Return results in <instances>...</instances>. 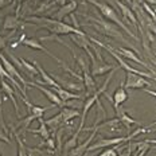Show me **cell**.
<instances>
[{"label":"cell","mask_w":156,"mask_h":156,"mask_svg":"<svg viewBox=\"0 0 156 156\" xmlns=\"http://www.w3.org/2000/svg\"><path fill=\"white\" fill-rule=\"evenodd\" d=\"M28 22L37 24V28H46L51 32L53 35H70V34H77V35H86L85 32L80 28L74 27L71 24H66L62 20H57L54 18H44V16H30L27 18Z\"/></svg>","instance_id":"obj_1"},{"label":"cell","mask_w":156,"mask_h":156,"mask_svg":"<svg viewBox=\"0 0 156 156\" xmlns=\"http://www.w3.org/2000/svg\"><path fill=\"white\" fill-rule=\"evenodd\" d=\"M85 2L90 3V4H93L94 7H96L100 12H101L102 16H104V18H105L108 22H110V23H115L117 27H120L122 31H125L131 38H133L135 41H139V38L136 37V35L131 31V28H129L126 24H124V22L120 19V16H119V14H117V11H115V8H112L109 4H106V3L98 2V0H85Z\"/></svg>","instance_id":"obj_2"},{"label":"cell","mask_w":156,"mask_h":156,"mask_svg":"<svg viewBox=\"0 0 156 156\" xmlns=\"http://www.w3.org/2000/svg\"><path fill=\"white\" fill-rule=\"evenodd\" d=\"M83 16H85L86 19H89L90 22H93V23H97V24H93V26L101 32V34L106 35V37H110L112 39H115V41H117V42H121V43L126 44L128 47H132V44L122 37V30H119V27H117L115 23L104 22V20H100V19L92 18V16H86L85 14H83Z\"/></svg>","instance_id":"obj_3"},{"label":"cell","mask_w":156,"mask_h":156,"mask_svg":"<svg viewBox=\"0 0 156 156\" xmlns=\"http://www.w3.org/2000/svg\"><path fill=\"white\" fill-rule=\"evenodd\" d=\"M85 53L89 55V59H90V74H92L93 77L104 76L105 73H108V71H110L113 67H115L113 65L105 62L102 58H97L90 48L85 50Z\"/></svg>","instance_id":"obj_4"},{"label":"cell","mask_w":156,"mask_h":156,"mask_svg":"<svg viewBox=\"0 0 156 156\" xmlns=\"http://www.w3.org/2000/svg\"><path fill=\"white\" fill-rule=\"evenodd\" d=\"M151 86V82L145 80L144 77L139 76L135 73H126L125 74V83L124 89H144V87Z\"/></svg>","instance_id":"obj_5"},{"label":"cell","mask_w":156,"mask_h":156,"mask_svg":"<svg viewBox=\"0 0 156 156\" xmlns=\"http://www.w3.org/2000/svg\"><path fill=\"white\" fill-rule=\"evenodd\" d=\"M0 63L3 65V67H4L5 70H7V73L9 74V76L14 77V78H16V80H18L19 82H20L24 87H27V86H28V81L26 80V78L20 74V71L18 70V67H16L15 65L12 63L7 57H4V55H3L2 53H0Z\"/></svg>","instance_id":"obj_6"},{"label":"cell","mask_w":156,"mask_h":156,"mask_svg":"<svg viewBox=\"0 0 156 156\" xmlns=\"http://www.w3.org/2000/svg\"><path fill=\"white\" fill-rule=\"evenodd\" d=\"M22 44H23V46H27V47H30V48H32V50H38V51H43V53H46L48 57H51L53 58V59L55 61V62H57L58 65H61V66H62V65L65 63L62 59H59V58L58 57H55V55L51 53L50 50H48L47 47H44L43 44L41 43V41H39V39H37V38H28V39H23V41H22Z\"/></svg>","instance_id":"obj_7"},{"label":"cell","mask_w":156,"mask_h":156,"mask_svg":"<svg viewBox=\"0 0 156 156\" xmlns=\"http://www.w3.org/2000/svg\"><path fill=\"white\" fill-rule=\"evenodd\" d=\"M28 86H32V87H35V89H38L39 92L43 94V96L46 97L50 102H53L55 106L63 108V101L59 98V97H58V94L55 93L53 89H47V87H44L43 85H39V83L34 82V81H28Z\"/></svg>","instance_id":"obj_8"},{"label":"cell","mask_w":156,"mask_h":156,"mask_svg":"<svg viewBox=\"0 0 156 156\" xmlns=\"http://www.w3.org/2000/svg\"><path fill=\"white\" fill-rule=\"evenodd\" d=\"M112 48L116 51L117 54L121 55L122 58H126V59H131V61H133V62H136L137 65H140V66L145 67L147 70H149V69L152 67L149 63H147V62H144L143 59H140V58H139V55L136 54L133 50H131V48H126V47H113V46H112Z\"/></svg>","instance_id":"obj_9"},{"label":"cell","mask_w":156,"mask_h":156,"mask_svg":"<svg viewBox=\"0 0 156 156\" xmlns=\"http://www.w3.org/2000/svg\"><path fill=\"white\" fill-rule=\"evenodd\" d=\"M115 112H116V117L119 119V121L121 122L122 125L126 128V131H131V126L132 125H140L139 124V121H136L135 119H132L131 116L126 113V110L122 108V105L117 106V108H115Z\"/></svg>","instance_id":"obj_10"},{"label":"cell","mask_w":156,"mask_h":156,"mask_svg":"<svg viewBox=\"0 0 156 156\" xmlns=\"http://www.w3.org/2000/svg\"><path fill=\"white\" fill-rule=\"evenodd\" d=\"M32 63L37 66V69H38V71H39V76H41V78H42V80H39V81H35L37 83H39V85H43V86L47 85V86H50V87H57L58 85H59V83H58L57 81L54 80L53 76H50L48 73H46V70L42 67V65L39 63L38 61H34Z\"/></svg>","instance_id":"obj_11"},{"label":"cell","mask_w":156,"mask_h":156,"mask_svg":"<svg viewBox=\"0 0 156 156\" xmlns=\"http://www.w3.org/2000/svg\"><path fill=\"white\" fill-rule=\"evenodd\" d=\"M96 135H97V131H96V129H93V131H92V135H90L85 141H82V143H80V144H77L76 147H74V148L69 152V154H67V156H85L86 151H87V147L92 144V141L94 140Z\"/></svg>","instance_id":"obj_12"},{"label":"cell","mask_w":156,"mask_h":156,"mask_svg":"<svg viewBox=\"0 0 156 156\" xmlns=\"http://www.w3.org/2000/svg\"><path fill=\"white\" fill-rule=\"evenodd\" d=\"M23 102L26 104V106H27V112L28 115H32L35 116V119H41L42 116L44 115V113L47 112V110L53 109V108H57L55 105H50V106H39V105H35V104H32L28 101V98H24L23 97Z\"/></svg>","instance_id":"obj_13"},{"label":"cell","mask_w":156,"mask_h":156,"mask_svg":"<svg viewBox=\"0 0 156 156\" xmlns=\"http://www.w3.org/2000/svg\"><path fill=\"white\" fill-rule=\"evenodd\" d=\"M115 4L120 8V11H121L122 16L129 20V23H132L136 28H139V22H137V18H136L135 12H133V9L129 8L124 2H121V0H115Z\"/></svg>","instance_id":"obj_14"},{"label":"cell","mask_w":156,"mask_h":156,"mask_svg":"<svg viewBox=\"0 0 156 156\" xmlns=\"http://www.w3.org/2000/svg\"><path fill=\"white\" fill-rule=\"evenodd\" d=\"M77 7H78V2H77V0H70L69 3L61 5V8L57 11L54 19H57V20H63L67 15L73 14V12L77 9Z\"/></svg>","instance_id":"obj_15"},{"label":"cell","mask_w":156,"mask_h":156,"mask_svg":"<svg viewBox=\"0 0 156 156\" xmlns=\"http://www.w3.org/2000/svg\"><path fill=\"white\" fill-rule=\"evenodd\" d=\"M23 24H26L23 20L19 19L18 14L16 15H7L3 20V30H9V31H16L19 27H22Z\"/></svg>","instance_id":"obj_16"},{"label":"cell","mask_w":156,"mask_h":156,"mask_svg":"<svg viewBox=\"0 0 156 156\" xmlns=\"http://www.w3.org/2000/svg\"><path fill=\"white\" fill-rule=\"evenodd\" d=\"M0 78H2V80H5V81H9V82H11L12 85H14L16 89H18L19 92H20V94L24 97V98H28V97H27V90H26V87L22 85V83L19 82V81L16 80V78H14V77L9 76V74L7 73V70H5L4 67H3V65H2V63H0Z\"/></svg>","instance_id":"obj_17"},{"label":"cell","mask_w":156,"mask_h":156,"mask_svg":"<svg viewBox=\"0 0 156 156\" xmlns=\"http://www.w3.org/2000/svg\"><path fill=\"white\" fill-rule=\"evenodd\" d=\"M0 85H2V90L4 92V94L11 100V102L14 104V108H15V112H16V115H18V117H20L19 105H18V101H16V97H15V89L9 85L5 80H0Z\"/></svg>","instance_id":"obj_18"},{"label":"cell","mask_w":156,"mask_h":156,"mask_svg":"<svg viewBox=\"0 0 156 156\" xmlns=\"http://www.w3.org/2000/svg\"><path fill=\"white\" fill-rule=\"evenodd\" d=\"M51 89H53L54 92L58 94V97H59V98L62 100L63 102L65 101H69V100H82L83 98L81 94L74 93V92H71V90L65 89V87H62L61 85H58L57 87H51Z\"/></svg>","instance_id":"obj_19"},{"label":"cell","mask_w":156,"mask_h":156,"mask_svg":"<svg viewBox=\"0 0 156 156\" xmlns=\"http://www.w3.org/2000/svg\"><path fill=\"white\" fill-rule=\"evenodd\" d=\"M38 122H39V126H38V128H35V129L28 128L27 131L31 132V133H34V135L41 136L43 140H47L48 137H51V131H50V128H48V126L46 125L44 120L41 117V119H38Z\"/></svg>","instance_id":"obj_20"},{"label":"cell","mask_w":156,"mask_h":156,"mask_svg":"<svg viewBox=\"0 0 156 156\" xmlns=\"http://www.w3.org/2000/svg\"><path fill=\"white\" fill-rule=\"evenodd\" d=\"M112 105H113V109L117 108V106L122 105L124 102L128 101V93H126V89H124V87H117V89L115 90V93H113L112 96Z\"/></svg>","instance_id":"obj_21"},{"label":"cell","mask_w":156,"mask_h":156,"mask_svg":"<svg viewBox=\"0 0 156 156\" xmlns=\"http://www.w3.org/2000/svg\"><path fill=\"white\" fill-rule=\"evenodd\" d=\"M19 61H20V65H22V71H24L30 78H35L39 74L37 66H35L32 62L24 59V58H19Z\"/></svg>","instance_id":"obj_22"},{"label":"cell","mask_w":156,"mask_h":156,"mask_svg":"<svg viewBox=\"0 0 156 156\" xmlns=\"http://www.w3.org/2000/svg\"><path fill=\"white\" fill-rule=\"evenodd\" d=\"M61 115H62L63 124H67V122H70L71 120H74L76 117H80L81 112L78 109H73V108L63 106V108H61Z\"/></svg>","instance_id":"obj_23"},{"label":"cell","mask_w":156,"mask_h":156,"mask_svg":"<svg viewBox=\"0 0 156 156\" xmlns=\"http://www.w3.org/2000/svg\"><path fill=\"white\" fill-rule=\"evenodd\" d=\"M44 122H46V125L48 126V128H50V131H51V132L58 131V129H59V126L63 124L62 115H61V112H59V113H57V115H54L53 117H50V119L44 120Z\"/></svg>","instance_id":"obj_24"},{"label":"cell","mask_w":156,"mask_h":156,"mask_svg":"<svg viewBox=\"0 0 156 156\" xmlns=\"http://www.w3.org/2000/svg\"><path fill=\"white\" fill-rule=\"evenodd\" d=\"M14 137L16 140V144H18V156H28L27 155V149H26V144L24 141L22 140L20 135L14 129Z\"/></svg>","instance_id":"obj_25"},{"label":"cell","mask_w":156,"mask_h":156,"mask_svg":"<svg viewBox=\"0 0 156 156\" xmlns=\"http://www.w3.org/2000/svg\"><path fill=\"white\" fill-rule=\"evenodd\" d=\"M26 149H27V155L28 156H46V152L44 149H41V148H31V147H27L26 145Z\"/></svg>","instance_id":"obj_26"},{"label":"cell","mask_w":156,"mask_h":156,"mask_svg":"<svg viewBox=\"0 0 156 156\" xmlns=\"http://www.w3.org/2000/svg\"><path fill=\"white\" fill-rule=\"evenodd\" d=\"M43 143V147L46 148V151H50V152H53L54 149H55V147H57V144H55V140H54V137H48L47 140H43L42 141Z\"/></svg>","instance_id":"obj_27"},{"label":"cell","mask_w":156,"mask_h":156,"mask_svg":"<svg viewBox=\"0 0 156 156\" xmlns=\"http://www.w3.org/2000/svg\"><path fill=\"white\" fill-rule=\"evenodd\" d=\"M100 155H101V156H119L116 147H109V148H106L105 151H104L102 154H100Z\"/></svg>","instance_id":"obj_28"},{"label":"cell","mask_w":156,"mask_h":156,"mask_svg":"<svg viewBox=\"0 0 156 156\" xmlns=\"http://www.w3.org/2000/svg\"><path fill=\"white\" fill-rule=\"evenodd\" d=\"M12 3V0H0V8H4Z\"/></svg>","instance_id":"obj_29"},{"label":"cell","mask_w":156,"mask_h":156,"mask_svg":"<svg viewBox=\"0 0 156 156\" xmlns=\"http://www.w3.org/2000/svg\"><path fill=\"white\" fill-rule=\"evenodd\" d=\"M5 46H7V38H3L2 35H0V50L4 48Z\"/></svg>","instance_id":"obj_30"},{"label":"cell","mask_w":156,"mask_h":156,"mask_svg":"<svg viewBox=\"0 0 156 156\" xmlns=\"http://www.w3.org/2000/svg\"><path fill=\"white\" fill-rule=\"evenodd\" d=\"M131 154H132V152H131V144H128V148H126V152H124V154H122V152H121V155H119V156H129Z\"/></svg>","instance_id":"obj_31"},{"label":"cell","mask_w":156,"mask_h":156,"mask_svg":"<svg viewBox=\"0 0 156 156\" xmlns=\"http://www.w3.org/2000/svg\"><path fill=\"white\" fill-rule=\"evenodd\" d=\"M141 90H144L145 93H148V94H151V96H154L155 98H156V92L155 90H151V89H141Z\"/></svg>","instance_id":"obj_32"},{"label":"cell","mask_w":156,"mask_h":156,"mask_svg":"<svg viewBox=\"0 0 156 156\" xmlns=\"http://www.w3.org/2000/svg\"><path fill=\"white\" fill-rule=\"evenodd\" d=\"M156 133V125H154V126H151V128H148L147 129V133Z\"/></svg>","instance_id":"obj_33"},{"label":"cell","mask_w":156,"mask_h":156,"mask_svg":"<svg viewBox=\"0 0 156 156\" xmlns=\"http://www.w3.org/2000/svg\"><path fill=\"white\" fill-rule=\"evenodd\" d=\"M148 73H151L152 76H154V77L156 78V67H151V69L148 70Z\"/></svg>","instance_id":"obj_34"},{"label":"cell","mask_w":156,"mask_h":156,"mask_svg":"<svg viewBox=\"0 0 156 156\" xmlns=\"http://www.w3.org/2000/svg\"><path fill=\"white\" fill-rule=\"evenodd\" d=\"M55 3H57V4H59V5H63V4H66V3H67V0H55Z\"/></svg>","instance_id":"obj_35"},{"label":"cell","mask_w":156,"mask_h":156,"mask_svg":"<svg viewBox=\"0 0 156 156\" xmlns=\"http://www.w3.org/2000/svg\"><path fill=\"white\" fill-rule=\"evenodd\" d=\"M145 3H148V4H151V5H155L156 0H145Z\"/></svg>","instance_id":"obj_36"},{"label":"cell","mask_w":156,"mask_h":156,"mask_svg":"<svg viewBox=\"0 0 156 156\" xmlns=\"http://www.w3.org/2000/svg\"><path fill=\"white\" fill-rule=\"evenodd\" d=\"M137 152H139V151H137V149H136V151H135V152H133V154H131V155H129V156H137Z\"/></svg>","instance_id":"obj_37"},{"label":"cell","mask_w":156,"mask_h":156,"mask_svg":"<svg viewBox=\"0 0 156 156\" xmlns=\"http://www.w3.org/2000/svg\"><path fill=\"white\" fill-rule=\"evenodd\" d=\"M121 2H125V3H129V4H132V0H121Z\"/></svg>","instance_id":"obj_38"},{"label":"cell","mask_w":156,"mask_h":156,"mask_svg":"<svg viewBox=\"0 0 156 156\" xmlns=\"http://www.w3.org/2000/svg\"><path fill=\"white\" fill-rule=\"evenodd\" d=\"M154 55H155V57H156V51H155V53H154Z\"/></svg>","instance_id":"obj_39"},{"label":"cell","mask_w":156,"mask_h":156,"mask_svg":"<svg viewBox=\"0 0 156 156\" xmlns=\"http://www.w3.org/2000/svg\"><path fill=\"white\" fill-rule=\"evenodd\" d=\"M0 156H3V155H2V154H0Z\"/></svg>","instance_id":"obj_40"},{"label":"cell","mask_w":156,"mask_h":156,"mask_svg":"<svg viewBox=\"0 0 156 156\" xmlns=\"http://www.w3.org/2000/svg\"><path fill=\"white\" fill-rule=\"evenodd\" d=\"M98 156H101V155H98Z\"/></svg>","instance_id":"obj_41"},{"label":"cell","mask_w":156,"mask_h":156,"mask_svg":"<svg viewBox=\"0 0 156 156\" xmlns=\"http://www.w3.org/2000/svg\"><path fill=\"white\" fill-rule=\"evenodd\" d=\"M82 2H83V0H82Z\"/></svg>","instance_id":"obj_42"}]
</instances>
